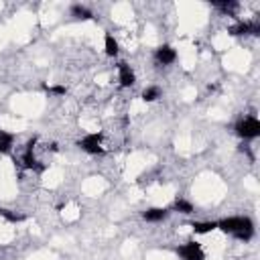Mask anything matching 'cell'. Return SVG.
I'll use <instances>...</instances> for the list:
<instances>
[{"label": "cell", "instance_id": "obj_5", "mask_svg": "<svg viewBox=\"0 0 260 260\" xmlns=\"http://www.w3.org/2000/svg\"><path fill=\"white\" fill-rule=\"evenodd\" d=\"M35 144H37V138H30L28 142H26V148H24V154H22V165L26 167V169H30V171H45V165H39V160L35 158Z\"/></svg>", "mask_w": 260, "mask_h": 260}, {"label": "cell", "instance_id": "obj_1", "mask_svg": "<svg viewBox=\"0 0 260 260\" xmlns=\"http://www.w3.org/2000/svg\"><path fill=\"white\" fill-rule=\"evenodd\" d=\"M217 230H221L223 234H230L238 240H252L254 238V221L246 215H232V217H223L217 221Z\"/></svg>", "mask_w": 260, "mask_h": 260}, {"label": "cell", "instance_id": "obj_15", "mask_svg": "<svg viewBox=\"0 0 260 260\" xmlns=\"http://www.w3.org/2000/svg\"><path fill=\"white\" fill-rule=\"evenodd\" d=\"M173 209L175 211H179V213H193V203L191 201H187V199H175V203H173Z\"/></svg>", "mask_w": 260, "mask_h": 260}, {"label": "cell", "instance_id": "obj_16", "mask_svg": "<svg viewBox=\"0 0 260 260\" xmlns=\"http://www.w3.org/2000/svg\"><path fill=\"white\" fill-rule=\"evenodd\" d=\"M0 215H2L6 221H10V223H20V221H24V215H22V213H16V211L6 209V207L0 209Z\"/></svg>", "mask_w": 260, "mask_h": 260}, {"label": "cell", "instance_id": "obj_3", "mask_svg": "<svg viewBox=\"0 0 260 260\" xmlns=\"http://www.w3.org/2000/svg\"><path fill=\"white\" fill-rule=\"evenodd\" d=\"M77 146L87 154H104V134L102 132H89L81 140H77Z\"/></svg>", "mask_w": 260, "mask_h": 260}, {"label": "cell", "instance_id": "obj_13", "mask_svg": "<svg viewBox=\"0 0 260 260\" xmlns=\"http://www.w3.org/2000/svg\"><path fill=\"white\" fill-rule=\"evenodd\" d=\"M191 230L195 234H209V232L217 230V221H193L191 223Z\"/></svg>", "mask_w": 260, "mask_h": 260}, {"label": "cell", "instance_id": "obj_6", "mask_svg": "<svg viewBox=\"0 0 260 260\" xmlns=\"http://www.w3.org/2000/svg\"><path fill=\"white\" fill-rule=\"evenodd\" d=\"M118 79H120V85L122 87H132L136 83V73H134V69L126 61H120L118 63Z\"/></svg>", "mask_w": 260, "mask_h": 260}, {"label": "cell", "instance_id": "obj_12", "mask_svg": "<svg viewBox=\"0 0 260 260\" xmlns=\"http://www.w3.org/2000/svg\"><path fill=\"white\" fill-rule=\"evenodd\" d=\"M12 144H14V134L12 132H6L0 128V152H10L12 150Z\"/></svg>", "mask_w": 260, "mask_h": 260}, {"label": "cell", "instance_id": "obj_4", "mask_svg": "<svg viewBox=\"0 0 260 260\" xmlns=\"http://www.w3.org/2000/svg\"><path fill=\"white\" fill-rule=\"evenodd\" d=\"M177 254L183 258V260H205V252H203V246L195 240L191 242H185L177 248Z\"/></svg>", "mask_w": 260, "mask_h": 260}, {"label": "cell", "instance_id": "obj_8", "mask_svg": "<svg viewBox=\"0 0 260 260\" xmlns=\"http://www.w3.org/2000/svg\"><path fill=\"white\" fill-rule=\"evenodd\" d=\"M230 32L232 35H258L260 32V24L258 22H250V20H240L238 24H234L232 28H230Z\"/></svg>", "mask_w": 260, "mask_h": 260}, {"label": "cell", "instance_id": "obj_9", "mask_svg": "<svg viewBox=\"0 0 260 260\" xmlns=\"http://www.w3.org/2000/svg\"><path fill=\"white\" fill-rule=\"evenodd\" d=\"M169 217V209L165 207H148L142 211V219L150 221V223H156V221H162Z\"/></svg>", "mask_w": 260, "mask_h": 260}, {"label": "cell", "instance_id": "obj_2", "mask_svg": "<svg viewBox=\"0 0 260 260\" xmlns=\"http://www.w3.org/2000/svg\"><path fill=\"white\" fill-rule=\"evenodd\" d=\"M236 134L242 138V140H254L260 136V120L256 116H246V118H240L236 122Z\"/></svg>", "mask_w": 260, "mask_h": 260}, {"label": "cell", "instance_id": "obj_7", "mask_svg": "<svg viewBox=\"0 0 260 260\" xmlns=\"http://www.w3.org/2000/svg\"><path fill=\"white\" fill-rule=\"evenodd\" d=\"M154 59H156V63H160V65H171V63L177 61V51H175L171 45H160V47H156V51H154Z\"/></svg>", "mask_w": 260, "mask_h": 260}, {"label": "cell", "instance_id": "obj_17", "mask_svg": "<svg viewBox=\"0 0 260 260\" xmlns=\"http://www.w3.org/2000/svg\"><path fill=\"white\" fill-rule=\"evenodd\" d=\"M43 89H45L47 93H51V95H65V93H67V87H65L63 83H55V85L43 83Z\"/></svg>", "mask_w": 260, "mask_h": 260}, {"label": "cell", "instance_id": "obj_14", "mask_svg": "<svg viewBox=\"0 0 260 260\" xmlns=\"http://www.w3.org/2000/svg\"><path fill=\"white\" fill-rule=\"evenodd\" d=\"M142 102H146V104H150V102H156L158 98H160V89L156 87V85H148V87H144L142 89Z\"/></svg>", "mask_w": 260, "mask_h": 260}, {"label": "cell", "instance_id": "obj_11", "mask_svg": "<svg viewBox=\"0 0 260 260\" xmlns=\"http://www.w3.org/2000/svg\"><path fill=\"white\" fill-rule=\"evenodd\" d=\"M69 12H71V16H75V18H79V20H89V18H93L91 10H89L87 6H83V4H71Z\"/></svg>", "mask_w": 260, "mask_h": 260}, {"label": "cell", "instance_id": "obj_10", "mask_svg": "<svg viewBox=\"0 0 260 260\" xmlns=\"http://www.w3.org/2000/svg\"><path fill=\"white\" fill-rule=\"evenodd\" d=\"M104 53L108 57H116L120 53V45H118V41H116V37L112 32H106L104 35Z\"/></svg>", "mask_w": 260, "mask_h": 260}, {"label": "cell", "instance_id": "obj_18", "mask_svg": "<svg viewBox=\"0 0 260 260\" xmlns=\"http://www.w3.org/2000/svg\"><path fill=\"white\" fill-rule=\"evenodd\" d=\"M217 6L223 10V12H234L238 8V2H217Z\"/></svg>", "mask_w": 260, "mask_h": 260}]
</instances>
